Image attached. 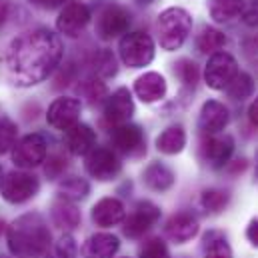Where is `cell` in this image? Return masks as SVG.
Returning <instances> with one entry per match:
<instances>
[{
	"instance_id": "cell-3",
	"label": "cell",
	"mask_w": 258,
	"mask_h": 258,
	"mask_svg": "<svg viewBox=\"0 0 258 258\" xmlns=\"http://www.w3.org/2000/svg\"><path fill=\"white\" fill-rule=\"evenodd\" d=\"M192 30V16L184 8H166L156 20V36L164 50H178Z\"/></svg>"
},
{
	"instance_id": "cell-48",
	"label": "cell",
	"mask_w": 258,
	"mask_h": 258,
	"mask_svg": "<svg viewBox=\"0 0 258 258\" xmlns=\"http://www.w3.org/2000/svg\"><path fill=\"white\" fill-rule=\"evenodd\" d=\"M0 258H6V256H0Z\"/></svg>"
},
{
	"instance_id": "cell-12",
	"label": "cell",
	"mask_w": 258,
	"mask_h": 258,
	"mask_svg": "<svg viewBox=\"0 0 258 258\" xmlns=\"http://www.w3.org/2000/svg\"><path fill=\"white\" fill-rule=\"evenodd\" d=\"M110 140H112V146L122 152V154H128V156H140L146 152V136L140 126L136 124H120V126H114L112 134H110Z\"/></svg>"
},
{
	"instance_id": "cell-20",
	"label": "cell",
	"mask_w": 258,
	"mask_h": 258,
	"mask_svg": "<svg viewBox=\"0 0 258 258\" xmlns=\"http://www.w3.org/2000/svg\"><path fill=\"white\" fill-rule=\"evenodd\" d=\"M120 242L114 234L108 232H96L92 234L84 246H82V256L84 258H114L118 252Z\"/></svg>"
},
{
	"instance_id": "cell-8",
	"label": "cell",
	"mask_w": 258,
	"mask_h": 258,
	"mask_svg": "<svg viewBox=\"0 0 258 258\" xmlns=\"http://www.w3.org/2000/svg\"><path fill=\"white\" fill-rule=\"evenodd\" d=\"M160 220V208L156 204H152L150 200H140L134 210L128 214V218H124V234L128 238H140L144 236L156 222Z\"/></svg>"
},
{
	"instance_id": "cell-6",
	"label": "cell",
	"mask_w": 258,
	"mask_h": 258,
	"mask_svg": "<svg viewBox=\"0 0 258 258\" xmlns=\"http://www.w3.org/2000/svg\"><path fill=\"white\" fill-rule=\"evenodd\" d=\"M38 188H40V182L36 176L28 174V172L14 170L2 178L0 194L10 204H22V202H28L30 198H34L38 194Z\"/></svg>"
},
{
	"instance_id": "cell-41",
	"label": "cell",
	"mask_w": 258,
	"mask_h": 258,
	"mask_svg": "<svg viewBox=\"0 0 258 258\" xmlns=\"http://www.w3.org/2000/svg\"><path fill=\"white\" fill-rule=\"evenodd\" d=\"M248 118H250V122L258 128V96L252 100V104L248 108Z\"/></svg>"
},
{
	"instance_id": "cell-30",
	"label": "cell",
	"mask_w": 258,
	"mask_h": 258,
	"mask_svg": "<svg viewBox=\"0 0 258 258\" xmlns=\"http://www.w3.org/2000/svg\"><path fill=\"white\" fill-rule=\"evenodd\" d=\"M228 200H230V194L226 192V190H220V188H208V190L202 192V198H200L202 206L208 212H212V214L222 212L226 208Z\"/></svg>"
},
{
	"instance_id": "cell-2",
	"label": "cell",
	"mask_w": 258,
	"mask_h": 258,
	"mask_svg": "<svg viewBox=\"0 0 258 258\" xmlns=\"http://www.w3.org/2000/svg\"><path fill=\"white\" fill-rule=\"evenodd\" d=\"M48 246L50 230L40 214H24L8 226V248L16 258H38Z\"/></svg>"
},
{
	"instance_id": "cell-42",
	"label": "cell",
	"mask_w": 258,
	"mask_h": 258,
	"mask_svg": "<svg viewBox=\"0 0 258 258\" xmlns=\"http://www.w3.org/2000/svg\"><path fill=\"white\" fill-rule=\"evenodd\" d=\"M6 16H8V4H6L4 0H0V28H2V24H4Z\"/></svg>"
},
{
	"instance_id": "cell-7",
	"label": "cell",
	"mask_w": 258,
	"mask_h": 258,
	"mask_svg": "<svg viewBox=\"0 0 258 258\" xmlns=\"http://www.w3.org/2000/svg\"><path fill=\"white\" fill-rule=\"evenodd\" d=\"M238 74V64L228 52H214L204 68V80L212 90H224Z\"/></svg>"
},
{
	"instance_id": "cell-5",
	"label": "cell",
	"mask_w": 258,
	"mask_h": 258,
	"mask_svg": "<svg viewBox=\"0 0 258 258\" xmlns=\"http://www.w3.org/2000/svg\"><path fill=\"white\" fill-rule=\"evenodd\" d=\"M120 60L130 68H144L154 58V42L144 32H126L118 44Z\"/></svg>"
},
{
	"instance_id": "cell-33",
	"label": "cell",
	"mask_w": 258,
	"mask_h": 258,
	"mask_svg": "<svg viewBox=\"0 0 258 258\" xmlns=\"http://www.w3.org/2000/svg\"><path fill=\"white\" fill-rule=\"evenodd\" d=\"M174 74L184 86H194L198 82V66L194 64L190 58H180L174 64Z\"/></svg>"
},
{
	"instance_id": "cell-14",
	"label": "cell",
	"mask_w": 258,
	"mask_h": 258,
	"mask_svg": "<svg viewBox=\"0 0 258 258\" xmlns=\"http://www.w3.org/2000/svg\"><path fill=\"white\" fill-rule=\"evenodd\" d=\"M134 114V100L130 96L128 88H118L114 90L106 102H104V120L110 126H120L126 124Z\"/></svg>"
},
{
	"instance_id": "cell-24",
	"label": "cell",
	"mask_w": 258,
	"mask_h": 258,
	"mask_svg": "<svg viewBox=\"0 0 258 258\" xmlns=\"http://www.w3.org/2000/svg\"><path fill=\"white\" fill-rule=\"evenodd\" d=\"M52 222L62 230H72L80 224V210L74 206V202L60 198L52 204Z\"/></svg>"
},
{
	"instance_id": "cell-15",
	"label": "cell",
	"mask_w": 258,
	"mask_h": 258,
	"mask_svg": "<svg viewBox=\"0 0 258 258\" xmlns=\"http://www.w3.org/2000/svg\"><path fill=\"white\" fill-rule=\"evenodd\" d=\"M228 120H230L228 108L218 100H208V102L202 104L200 118H198V128L206 136H214V134L222 132L228 126Z\"/></svg>"
},
{
	"instance_id": "cell-35",
	"label": "cell",
	"mask_w": 258,
	"mask_h": 258,
	"mask_svg": "<svg viewBox=\"0 0 258 258\" xmlns=\"http://www.w3.org/2000/svg\"><path fill=\"white\" fill-rule=\"evenodd\" d=\"M140 258H170V254H168V248H166V244L162 240L152 238L140 250Z\"/></svg>"
},
{
	"instance_id": "cell-27",
	"label": "cell",
	"mask_w": 258,
	"mask_h": 258,
	"mask_svg": "<svg viewBox=\"0 0 258 258\" xmlns=\"http://www.w3.org/2000/svg\"><path fill=\"white\" fill-rule=\"evenodd\" d=\"M204 258H232V250L226 242V236L222 232H208L204 236Z\"/></svg>"
},
{
	"instance_id": "cell-32",
	"label": "cell",
	"mask_w": 258,
	"mask_h": 258,
	"mask_svg": "<svg viewBox=\"0 0 258 258\" xmlns=\"http://www.w3.org/2000/svg\"><path fill=\"white\" fill-rule=\"evenodd\" d=\"M116 70H118L116 58H114V54H112L110 50H102V52H98V54L94 56V72H96L98 76L110 78V76L116 74Z\"/></svg>"
},
{
	"instance_id": "cell-18",
	"label": "cell",
	"mask_w": 258,
	"mask_h": 258,
	"mask_svg": "<svg viewBox=\"0 0 258 258\" xmlns=\"http://www.w3.org/2000/svg\"><path fill=\"white\" fill-rule=\"evenodd\" d=\"M92 222L102 228L116 226L124 220V204L118 198H102L92 206Z\"/></svg>"
},
{
	"instance_id": "cell-13",
	"label": "cell",
	"mask_w": 258,
	"mask_h": 258,
	"mask_svg": "<svg viewBox=\"0 0 258 258\" xmlns=\"http://www.w3.org/2000/svg\"><path fill=\"white\" fill-rule=\"evenodd\" d=\"M80 110H82V104L80 100L76 98H56L50 108H48V114H46V120L50 126H54L56 130H68L72 128L74 124H78L80 120Z\"/></svg>"
},
{
	"instance_id": "cell-16",
	"label": "cell",
	"mask_w": 258,
	"mask_h": 258,
	"mask_svg": "<svg viewBox=\"0 0 258 258\" xmlns=\"http://www.w3.org/2000/svg\"><path fill=\"white\" fill-rule=\"evenodd\" d=\"M202 152H204V160L212 168H222L228 164L234 152V138L230 134H218V136L214 134L204 142Z\"/></svg>"
},
{
	"instance_id": "cell-10",
	"label": "cell",
	"mask_w": 258,
	"mask_h": 258,
	"mask_svg": "<svg viewBox=\"0 0 258 258\" xmlns=\"http://www.w3.org/2000/svg\"><path fill=\"white\" fill-rule=\"evenodd\" d=\"M120 160L110 148H92L86 154V170L92 178L100 182H108L118 176L120 172Z\"/></svg>"
},
{
	"instance_id": "cell-44",
	"label": "cell",
	"mask_w": 258,
	"mask_h": 258,
	"mask_svg": "<svg viewBox=\"0 0 258 258\" xmlns=\"http://www.w3.org/2000/svg\"><path fill=\"white\" fill-rule=\"evenodd\" d=\"M2 232H4V222L0 220V236H2Z\"/></svg>"
},
{
	"instance_id": "cell-29",
	"label": "cell",
	"mask_w": 258,
	"mask_h": 258,
	"mask_svg": "<svg viewBox=\"0 0 258 258\" xmlns=\"http://www.w3.org/2000/svg\"><path fill=\"white\" fill-rule=\"evenodd\" d=\"M224 90H226V94H228L230 98H234V100H244V98H248V96L252 94L254 82H252L250 74L238 72V74L232 78V82H230Z\"/></svg>"
},
{
	"instance_id": "cell-23",
	"label": "cell",
	"mask_w": 258,
	"mask_h": 258,
	"mask_svg": "<svg viewBox=\"0 0 258 258\" xmlns=\"http://www.w3.org/2000/svg\"><path fill=\"white\" fill-rule=\"evenodd\" d=\"M184 146H186V132L180 124L168 126L156 138V148L162 154H178L184 150Z\"/></svg>"
},
{
	"instance_id": "cell-4",
	"label": "cell",
	"mask_w": 258,
	"mask_h": 258,
	"mask_svg": "<svg viewBox=\"0 0 258 258\" xmlns=\"http://www.w3.org/2000/svg\"><path fill=\"white\" fill-rule=\"evenodd\" d=\"M130 14L116 2H106L96 12V36L100 40H112L128 32Z\"/></svg>"
},
{
	"instance_id": "cell-1",
	"label": "cell",
	"mask_w": 258,
	"mask_h": 258,
	"mask_svg": "<svg viewBox=\"0 0 258 258\" xmlns=\"http://www.w3.org/2000/svg\"><path fill=\"white\" fill-rule=\"evenodd\" d=\"M62 58V42L60 38L46 30L36 28L16 36L2 62L6 66L8 78L18 86H34L46 80Z\"/></svg>"
},
{
	"instance_id": "cell-38",
	"label": "cell",
	"mask_w": 258,
	"mask_h": 258,
	"mask_svg": "<svg viewBox=\"0 0 258 258\" xmlns=\"http://www.w3.org/2000/svg\"><path fill=\"white\" fill-rule=\"evenodd\" d=\"M240 16H242V22L246 26H258V0L244 4Z\"/></svg>"
},
{
	"instance_id": "cell-17",
	"label": "cell",
	"mask_w": 258,
	"mask_h": 258,
	"mask_svg": "<svg viewBox=\"0 0 258 258\" xmlns=\"http://www.w3.org/2000/svg\"><path fill=\"white\" fill-rule=\"evenodd\" d=\"M166 80L158 72H144L134 82V92L144 104H154L166 96Z\"/></svg>"
},
{
	"instance_id": "cell-43",
	"label": "cell",
	"mask_w": 258,
	"mask_h": 258,
	"mask_svg": "<svg viewBox=\"0 0 258 258\" xmlns=\"http://www.w3.org/2000/svg\"><path fill=\"white\" fill-rule=\"evenodd\" d=\"M136 2H138V4H150L152 0H136Z\"/></svg>"
},
{
	"instance_id": "cell-34",
	"label": "cell",
	"mask_w": 258,
	"mask_h": 258,
	"mask_svg": "<svg viewBox=\"0 0 258 258\" xmlns=\"http://www.w3.org/2000/svg\"><path fill=\"white\" fill-rule=\"evenodd\" d=\"M80 92H82V96H84L92 106H94V104H100V102L106 98V86H104L100 80H96V78L86 80V82L82 84Z\"/></svg>"
},
{
	"instance_id": "cell-45",
	"label": "cell",
	"mask_w": 258,
	"mask_h": 258,
	"mask_svg": "<svg viewBox=\"0 0 258 258\" xmlns=\"http://www.w3.org/2000/svg\"><path fill=\"white\" fill-rule=\"evenodd\" d=\"M254 174H256V178H258V152H256V172H254Z\"/></svg>"
},
{
	"instance_id": "cell-22",
	"label": "cell",
	"mask_w": 258,
	"mask_h": 258,
	"mask_svg": "<svg viewBox=\"0 0 258 258\" xmlns=\"http://www.w3.org/2000/svg\"><path fill=\"white\" fill-rule=\"evenodd\" d=\"M174 172L162 164V162H152L146 166L144 170V182L150 190H156V192H164L168 190L172 184H174Z\"/></svg>"
},
{
	"instance_id": "cell-21",
	"label": "cell",
	"mask_w": 258,
	"mask_h": 258,
	"mask_svg": "<svg viewBox=\"0 0 258 258\" xmlns=\"http://www.w3.org/2000/svg\"><path fill=\"white\" fill-rule=\"evenodd\" d=\"M166 234L168 238H172L178 244H184L188 240H192L198 234V220L188 212H180L174 214L168 222H166Z\"/></svg>"
},
{
	"instance_id": "cell-26",
	"label": "cell",
	"mask_w": 258,
	"mask_h": 258,
	"mask_svg": "<svg viewBox=\"0 0 258 258\" xmlns=\"http://www.w3.org/2000/svg\"><path fill=\"white\" fill-rule=\"evenodd\" d=\"M226 44V36L212 28V26H204L196 38V48L202 52V54H214V52H220V48Z\"/></svg>"
},
{
	"instance_id": "cell-46",
	"label": "cell",
	"mask_w": 258,
	"mask_h": 258,
	"mask_svg": "<svg viewBox=\"0 0 258 258\" xmlns=\"http://www.w3.org/2000/svg\"><path fill=\"white\" fill-rule=\"evenodd\" d=\"M38 258H50V254H48V252H46V254H42V256H38Z\"/></svg>"
},
{
	"instance_id": "cell-47",
	"label": "cell",
	"mask_w": 258,
	"mask_h": 258,
	"mask_svg": "<svg viewBox=\"0 0 258 258\" xmlns=\"http://www.w3.org/2000/svg\"><path fill=\"white\" fill-rule=\"evenodd\" d=\"M2 178H4V176H2V168H0V184H2Z\"/></svg>"
},
{
	"instance_id": "cell-11",
	"label": "cell",
	"mask_w": 258,
	"mask_h": 258,
	"mask_svg": "<svg viewBox=\"0 0 258 258\" xmlns=\"http://www.w3.org/2000/svg\"><path fill=\"white\" fill-rule=\"evenodd\" d=\"M90 18H92L90 8L84 2H68L56 18V28H58L60 34L76 38L86 28Z\"/></svg>"
},
{
	"instance_id": "cell-40",
	"label": "cell",
	"mask_w": 258,
	"mask_h": 258,
	"mask_svg": "<svg viewBox=\"0 0 258 258\" xmlns=\"http://www.w3.org/2000/svg\"><path fill=\"white\" fill-rule=\"evenodd\" d=\"M34 6H38V8H46V10H52V8H58V6H62L66 0H30Z\"/></svg>"
},
{
	"instance_id": "cell-37",
	"label": "cell",
	"mask_w": 258,
	"mask_h": 258,
	"mask_svg": "<svg viewBox=\"0 0 258 258\" xmlns=\"http://www.w3.org/2000/svg\"><path fill=\"white\" fill-rule=\"evenodd\" d=\"M64 170H66V160L60 156V154L50 156L48 162H46V168H44V172H46L48 178H58Z\"/></svg>"
},
{
	"instance_id": "cell-39",
	"label": "cell",
	"mask_w": 258,
	"mask_h": 258,
	"mask_svg": "<svg viewBox=\"0 0 258 258\" xmlns=\"http://www.w3.org/2000/svg\"><path fill=\"white\" fill-rule=\"evenodd\" d=\"M246 238L250 240V244H252V246H256L258 248V220L256 218L248 224V228H246Z\"/></svg>"
},
{
	"instance_id": "cell-25",
	"label": "cell",
	"mask_w": 258,
	"mask_h": 258,
	"mask_svg": "<svg viewBox=\"0 0 258 258\" xmlns=\"http://www.w3.org/2000/svg\"><path fill=\"white\" fill-rule=\"evenodd\" d=\"M244 4V0H208V12L216 22H228L240 16Z\"/></svg>"
},
{
	"instance_id": "cell-19",
	"label": "cell",
	"mask_w": 258,
	"mask_h": 258,
	"mask_svg": "<svg viewBox=\"0 0 258 258\" xmlns=\"http://www.w3.org/2000/svg\"><path fill=\"white\" fill-rule=\"evenodd\" d=\"M64 140L68 150L76 156H86L92 148H96V132L88 124H82V122H78L72 128L66 130Z\"/></svg>"
},
{
	"instance_id": "cell-31",
	"label": "cell",
	"mask_w": 258,
	"mask_h": 258,
	"mask_svg": "<svg viewBox=\"0 0 258 258\" xmlns=\"http://www.w3.org/2000/svg\"><path fill=\"white\" fill-rule=\"evenodd\" d=\"M16 132L18 128L10 118H0V154H6L16 146Z\"/></svg>"
},
{
	"instance_id": "cell-36",
	"label": "cell",
	"mask_w": 258,
	"mask_h": 258,
	"mask_svg": "<svg viewBox=\"0 0 258 258\" xmlns=\"http://www.w3.org/2000/svg\"><path fill=\"white\" fill-rule=\"evenodd\" d=\"M56 256L58 258H76V242L70 234H64L56 244Z\"/></svg>"
},
{
	"instance_id": "cell-28",
	"label": "cell",
	"mask_w": 258,
	"mask_h": 258,
	"mask_svg": "<svg viewBox=\"0 0 258 258\" xmlns=\"http://www.w3.org/2000/svg\"><path fill=\"white\" fill-rule=\"evenodd\" d=\"M58 192H60V198L70 200V202L82 200V198H86L88 192H90V184L84 178H80V176H68V178H64L60 182Z\"/></svg>"
},
{
	"instance_id": "cell-9",
	"label": "cell",
	"mask_w": 258,
	"mask_h": 258,
	"mask_svg": "<svg viewBox=\"0 0 258 258\" xmlns=\"http://www.w3.org/2000/svg\"><path fill=\"white\" fill-rule=\"evenodd\" d=\"M46 158V140L42 134H28L12 148V162L20 168H34Z\"/></svg>"
}]
</instances>
